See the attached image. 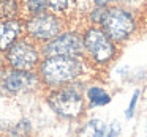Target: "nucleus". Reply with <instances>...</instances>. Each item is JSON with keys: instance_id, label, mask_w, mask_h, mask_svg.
Here are the masks:
<instances>
[{"instance_id": "6", "label": "nucleus", "mask_w": 147, "mask_h": 137, "mask_svg": "<svg viewBox=\"0 0 147 137\" xmlns=\"http://www.w3.org/2000/svg\"><path fill=\"white\" fill-rule=\"evenodd\" d=\"M29 33L38 39H52L57 36L60 30V21L54 14H41L38 13L35 17L29 21L27 24Z\"/></svg>"}, {"instance_id": "4", "label": "nucleus", "mask_w": 147, "mask_h": 137, "mask_svg": "<svg viewBox=\"0 0 147 137\" xmlns=\"http://www.w3.org/2000/svg\"><path fill=\"white\" fill-rule=\"evenodd\" d=\"M84 46L89 49L96 61L105 63L114 55V44L106 32L98 29H90L84 36Z\"/></svg>"}, {"instance_id": "3", "label": "nucleus", "mask_w": 147, "mask_h": 137, "mask_svg": "<svg viewBox=\"0 0 147 137\" xmlns=\"http://www.w3.org/2000/svg\"><path fill=\"white\" fill-rule=\"evenodd\" d=\"M48 104L55 114L67 118L78 117L82 110V98L74 90H60L48 96Z\"/></svg>"}, {"instance_id": "8", "label": "nucleus", "mask_w": 147, "mask_h": 137, "mask_svg": "<svg viewBox=\"0 0 147 137\" xmlns=\"http://www.w3.org/2000/svg\"><path fill=\"white\" fill-rule=\"evenodd\" d=\"M38 85V79L33 74L27 73V70H16L8 73L3 79V87L11 93L30 92Z\"/></svg>"}, {"instance_id": "16", "label": "nucleus", "mask_w": 147, "mask_h": 137, "mask_svg": "<svg viewBox=\"0 0 147 137\" xmlns=\"http://www.w3.org/2000/svg\"><path fill=\"white\" fill-rule=\"evenodd\" d=\"M0 65H2V57H0Z\"/></svg>"}, {"instance_id": "10", "label": "nucleus", "mask_w": 147, "mask_h": 137, "mask_svg": "<svg viewBox=\"0 0 147 137\" xmlns=\"http://www.w3.org/2000/svg\"><path fill=\"white\" fill-rule=\"evenodd\" d=\"M87 95H89V99L92 104L103 106V104H108L109 102V95L103 88H100V87H92Z\"/></svg>"}, {"instance_id": "1", "label": "nucleus", "mask_w": 147, "mask_h": 137, "mask_svg": "<svg viewBox=\"0 0 147 137\" xmlns=\"http://www.w3.org/2000/svg\"><path fill=\"white\" fill-rule=\"evenodd\" d=\"M41 74L51 85L67 84L81 74V63L73 55H49L41 66Z\"/></svg>"}, {"instance_id": "7", "label": "nucleus", "mask_w": 147, "mask_h": 137, "mask_svg": "<svg viewBox=\"0 0 147 137\" xmlns=\"http://www.w3.org/2000/svg\"><path fill=\"white\" fill-rule=\"evenodd\" d=\"M82 41L76 33H65L57 38H52V41L46 46V55H79L82 52Z\"/></svg>"}, {"instance_id": "9", "label": "nucleus", "mask_w": 147, "mask_h": 137, "mask_svg": "<svg viewBox=\"0 0 147 137\" xmlns=\"http://www.w3.org/2000/svg\"><path fill=\"white\" fill-rule=\"evenodd\" d=\"M19 24L16 21H3L0 22V51H7L19 35Z\"/></svg>"}, {"instance_id": "14", "label": "nucleus", "mask_w": 147, "mask_h": 137, "mask_svg": "<svg viewBox=\"0 0 147 137\" xmlns=\"http://www.w3.org/2000/svg\"><path fill=\"white\" fill-rule=\"evenodd\" d=\"M48 5L54 11H62V10H65V8H67L68 0H48Z\"/></svg>"}, {"instance_id": "2", "label": "nucleus", "mask_w": 147, "mask_h": 137, "mask_svg": "<svg viewBox=\"0 0 147 137\" xmlns=\"http://www.w3.org/2000/svg\"><path fill=\"white\" fill-rule=\"evenodd\" d=\"M105 32L112 39H125L134 29V21L130 13L123 10H108L101 21Z\"/></svg>"}, {"instance_id": "15", "label": "nucleus", "mask_w": 147, "mask_h": 137, "mask_svg": "<svg viewBox=\"0 0 147 137\" xmlns=\"http://www.w3.org/2000/svg\"><path fill=\"white\" fill-rule=\"evenodd\" d=\"M109 2H112V0H95V3H98V5H103V7H105L106 3H109Z\"/></svg>"}, {"instance_id": "11", "label": "nucleus", "mask_w": 147, "mask_h": 137, "mask_svg": "<svg viewBox=\"0 0 147 137\" xmlns=\"http://www.w3.org/2000/svg\"><path fill=\"white\" fill-rule=\"evenodd\" d=\"M18 13L16 0H0V19H11Z\"/></svg>"}, {"instance_id": "5", "label": "nucleus", "mask_w": 147, "mask_h": 137, "mask_svg": "<svg viewBox=\"0 0 147 137\" xmlns=\"http://www.w3.org/2000/svg\"><path fill=\"white\" fill-rule=\"evenodd\" d=\"M8 61L14 70H30L38 61V52L26 41L13 43L8 47Z\"/></svg>"}, {"instance_id": "12", "label": "nucleus", "mask_w": 147, "mask_h": 137, "mask_svg": "<svg viewBox=\"0 0 147 137\" xmlns=\"http://www.w3.org/2000/svg\"><path fill=\"white\" fill-rule=\"evenodd\" d=\"M27 7H29L30 13L38 14L48 7V0H27Z\"/></svg>"}, {"instance_id": "13", "label": "nucleus", "mask_w": 147, "mask_h": 137, "mask_svg": "<svg viewBox=\"0 0 147 137\" xmlns=\"http://www.w3.org/2000/svg\"><path fill=\"white\" fill-rule=\"evenodd\" d=\"M89 132L95 134V136H101V134L106 132V126L98 120H93L89 123Z\"/></svg>"}]
</instances>
